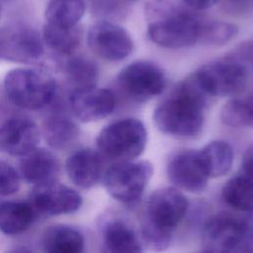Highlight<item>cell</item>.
I'll return each mask as SVG.
<instances>
[{"mask_svg": "<svg viewBox=\"0 0 253 253\" xmlns=\"http://www.w3.org/2000/svg\"><path fill=\"white\" fill-rule=\"evenodd\" d=\"M211 100L192 74L157 105L153 112L154 125L165 134L195 137L203 130L205 110Z\"/></svg>", "mask_w": 253, "mask_h": 253, "instance_id": "6da1fadb", "label": "cell"}, {"mask_svg": "<svg viewBox=\"0 0 253 253\" xmlns=\"http://www.w3.org/2000/svg\"><path fill=\"white\" fill-rule=\"evenodd\" d=\"M148 38L166 48H182L199 42L204 22L171 0H149L144 6Z\"/></svg>", "mask_w": 253, "mask_h": 253, "instance_id": "7a4b0ae2", "label": "cell"}, {"mask_svg": "<svg viewBox=\"0 0 253 253\" xmlns=\"http://www.w3.org/2000/svg\"><path fill=\"white\" fill-rule=\"evenodd\" d=\"M147 130L143 123L134 118L115 121L99 132L96 144L102 158L117 162L132 161L145 149Z\"/></svg>", "mask_w": 253, "mask_h": 253, "instance_id": "3957f363", "label": "cell"}, {"mask_svg": "<svg viewBox=\"0 0 253 253\" xmlns=\"http://www.w3.org/2000/svg\"><path fill=\"white\" fill-rule=\"evenodd\" d=\"M10 101L26 110H40L51 104L56 96V83L46 72L35 68L10 70L4 79Z\"/></svg>", "mask_w": 253, "mask_h": 253, "instance_id": "277c9868", "label": "cell"}, {"mask_svg": "<svg viewBox=\"0 0 253 253\" xmlns=\"http://www.w3.org/2000/svg\"><path fill=\"white\" fill-rule=\"evenodd\" d=\"M152 174L153 166L147 160L117 162L106 170L103 182L114 199L132 204L142 196Z\"/></svg>", "mask_w": 253, "mask_h": 253, "instance_id": "5b68a950", "label": "cell"}, {"mask_svg": "<svg viewBox=\"0 0 253 253\" xmlns=\"http://www.w3.org/2000/svg\"><path fill=\"white\" fill-rule=\"evenodd\" d=\"M117 81L126 95L138 102H144L162 94L167 85L164 70L149 60L129 63L120 71Z\"/></svg>", "mask_w": 253, "mask_h": 253, "instance_id": "8992f818", "label": "cell"}, {"mask_svg": "<svg viewBox=\"0 0 253 253\" xmlns=\"http://www.w3.org/2000/svg\"><path fill=\"white\" fill-rule=\"evenodd\" d=\"M247 72L243 65L226 58L205 64L194 74L203 90L211 98H215L240 93L246 87Z\"/></svg>", "mask_w": 253, "mask_h": 253, "instance_id": "52a82bcc", "label": "cell"}, {"mask_svg": "<svg viewBox=\"0 0 253 253\" xmlns=\"http://www.w3.org/2000/svg\"><path fill=\"white\" fill-rule=\"evenodd\" d=\"M28 203L37 217L69 214L82 205L80 194L57 181L34 186Z\"/></svg>", "mask_w": 253, "mask_h": 253, "instance_id": "ba28073f", "label": "cell"}, {"mask_svg": "<svg viewBox=\"0 0 253 253\" xmlns=\"http://www.w3.org/2000/svg\"><path fill=\"white\" fill-rule=\"evenodd\" d=\"M87 43L95 54L108 61H121L133 49L129 34L120 25L107 20L99 21L90 27Z\"/></svg>", "mask_w": 253, "mask_h": 253, "instance_id": "9c48e42d", "label": "cell"}, {"mask_svg": "<svg viewBox=\"0 0 253 253\" xmlns=\"http://www.w3.org/2000/svg\"><path fill=\"white\" fill-rule=\"evenodd\" d=\"M44 43L40 34L26 26L15 25L0 30V58L14 62H34L43 55Z\"/></svg>", "mask_w": 253, "mask_h": 253, "instance_id": "30bf717a", "label": "cell"}, {"mask_svg": "<svg viewBox=\"0 0 253 253\" xmlns=\"http://www.w3.org/2000/svg\"><path fill=\"white\" fill-rule=\"evenodd\" d=\"M188 207L187 198L178 189H158L147 200L145 220L172 232L185 216Z\"/></svg>", "mask_w": 253, "mask_h": 253, "instance_id": "8fae6325", "label": "cell"}, {"mask_svg": "<svg viewBox=\"0 0 253 253\" xmlns=\"http://www.w3.org/2000/svg\"><path fill=\"white\" fill-rule=\"evenodd\" d=\"M73 115L81 122H96L113 113L116 107L114 93L95 86L75 88L68 98Z\"/></svg>", "mask_w": 253, "mask_h": 253, "instance_id": "7c38bea8", "label": "cell"}, {"mask_svg": "<svg viewBox=\"0 0 253 253\" xmlns=\"http://www.w3.org/2000/svg\"><path fill=\"white\" fill-rule=\"evenodd\" d=\"M169 180L174 186L190 193H200L208 185L209 176L199 150H181L171 156L167 165Z\"/></svg>", "mask_w": 253, "mask_h": 253, "instance_id": "4fadbf2b", "label": "cell"}, {"mask_svg": "<svg viewBox=\"0 0 253 253\" xmlns=\"http://www.w3.org/2000/svg\"><path fill=\"white\" fill-rule=\"evenodd\" d=\"M42 132L37 124L26 118H11L0 125V150L24 156L38 147Z\"/></svg>", "mask_w": 253, "mask_h": 253, "instance_id": "5bb4252c", "label": "cell"}, {"mask_svg": "<svg viewBox=\"0 0 253 253\" xmlns=\"http://www.w3.org/2000/svg\"><path fill=\"white\" fill-rule=\"evenodd\" d=\"M20 176L34 186L57 181L60 163L57 157L45 148H36L22 156L20 160Z\"/></svg>", "mask_w": 253, "mask_h": 253, "instance_id": "9a60e30c", "label": "cell"}, {"mask_svg": "<svg viewBox=\"0 0 253 253\" xmlns=\"http://www.w3.org/2000/svg\"><path fill=\"white\" fill-rule=\"evenodd\" d=\"M65 169L74 185L82 189H90L102 176V157L97 150L80 148L68 156Z\"/></svg>", "mask_w": 253, "mask_h": 253, "instance_id": "2e32d148", "label": "cell"}, {"mask_svg": "<svg viewBox=\"0 0 253 253\" xmlns=\"http://www.w3.org/2000/svg\"><path fill=\"white\" fill-rule=\"evenodd\" d=\"M248 236L245 221L227 213L211 217L204 227V237L210 249L220 251L234 240Z\"/></svg>", "mask_w": 253, "mask_h": 253, "instance_id": "e0dca14e", "label": "cell"}, {"mask_svg": "<svg viewBox=\"0 0 253 253\" xmlns=\"http://www.w3.org/2000/svg\"><path fill=\"white\" fill-rule=\"evenodd\" d=\"M102 236L107 253H141V243L135 231L125 221L107 219L102 226Z\"/></svg>", "mask_w": 253, "mask_h": 253, "instance_id": "ac0fdd59", "label": "cell"}, {"mask_svg": "<svg viewBox=\"0 0 253 253\" xmlns=\"http://www.w3.org/2000/svg\"><path fill=\"white\" fill-rule=\"evenodd\" d=\"M43 253H85V240L74 227L56 224L47 227L42 239Z\"/></svg>", "mask_w": 253, "mask_h": 253, "instance_id": "d6986e66", "label": "cell"}, {"mask_svg": "<svg viewBox=\"0 0 253 253\" xmlns=\"http://www.w3.org/2000/svg\"><path fill=\"white\" fill-rule=\"evenodd\" d=\"M42 135L50 147L66 149L78 138L79 126L68 116L53 114L43 121Z\"/></svg>", "mask_w": 253, "mask_h": 253, "instance_id": "ffe728a7", "label": "cell"}, {"mask_svg": "<svg viewBox=\"0 0 253 253\" xmlns=\"http://www.w3.org/2000/svg\"><path fill=\"white\" fill-rule=\"evenodd\" d=\"M37 215L28 202L6 201L0 203V231L18 235L30 228Z\"/></svg>", "mask_w": 253, "mask_h": 253, "instance_id": "44dd1931", "label": "cell"}, {"mask_svg": "<svg viewBox=\"0 0 253 253\" xmlns=\"http://www.w3.org/2000/svg\"><path fill=\"white\" fill-rule=\"evenodd\" d=\"M203 166L209 177H221L231 169L234 152L232 146L224 140H213L199 150Z\"/></svg>", "mask_w": 253, "mask_h": 253, "instance_id": "7402d4cb", "label": "cell"}, {"mask_svg": "<svg viewBox=\"0 0 253 253\" xmlns=\"http://www.w3.org/2000/svg\"><path fill=\"white\" fill-rule=\"evenodd\" d=\"M82 35V28L78 25L71 28H62L45 23L42 38L43 43L56 53L72 55L80 45Z\"/></svg>", "mask_w": 253, "mask_h": 253, "instance_id": "603a6c76", "label": "cell"}, {"mask_svg": "<svg viewBox=\"0 0 253 253\" xmlns=\"http://www.w3.org/2000/svg\"><path fill=\"white\" fill-rule=\"evenodd\" d=\"M85 9L83 0H49L44 12L46 24L62 28L75 27L82 19Z\"/></svg>", "mask_w": 253, "mask_h": 253, "instance_id": "cb8c5ba5", "label": "cell"}, {"mask_svg": "<svg viewBox=\"0 0 253 253\" xmlns=\"http://www.w3.org/2000/svg\"><path fill=\"white\" fill-rule=\"evenodd\" d=\"M222 198L237 211L253 212V179L244 174L232 177L223 186Z\"/></svg>", "mask_w": 253, "mask_h": 253, "instance_id": "d4e9b609", "label": "cell"}, {"mask_svg": "<svg viewBox=\"0 0 253 253\" xmlns=\"http://www.w3.org/2000/svg\"><path fill=\"white\" fill-rule=\"evenodd\" d=\"M220 119L231 127L253 128V93L226 102L221 108Z\"/></svg>", "mask_w": 253, "mask_h": 253, "instance_id": "484cf974", "label": "cell"}, {"mask_svg": "<svg viewBox=\"0 0 253 253\" xmlns=\"http://www.w3.org/2000/svg\"><path fill=\"white\" fill-rule=\"evenodd\" d=\"M65 72L74 89L95 86L99 78L98 65L84 55H72L66 62Z\"/></svg>", "mask_w": 253, "mask_h": 253, "instance_id": "4316f807", "label": "cell"}, {"mask_svg": "<svg viewBox=\"0 0 253 253\" xmlns=\"http://www.w3.org/2000/svg\"><path fill=\"white\" fill-rule=\"evenodd\" d=\"M237 34L236 25L223 21H211L203 24L198 42L206 45H222L233 40Z\"/></svg>", "mask_w": 253, "mask_h": 253, "instance_id": "83f0119b", "label": "cell"}, {"mask_svg": "<svg viewBox=\"0 0 253 253\" xmlns=\"http://www.w3.org/2000/svg\"><path fill=\"white\" fill-rule=\"evenodd\" d=\"M172 232L159 228L145 220L141 226V239L145 246L153 252H162L168 248Z\"/></svg>", "mask_w": 253, "mask_h": 253, "instance_id": "f1b7e54d", "label": "cell"}, {"mask_svg": "<svg viewBox=\"0 0 253 253\" xmlns=\"http://www.w3.org/2000/svg\"><path fill=\"white\" fill-rule=\"evenodd\" d=\"M21 176L9 163L0 160V196H11L18 192Z\"/></svg>", "mask_w": 253, "mask_h": 253, "instance_id": "f546056e", "label": "cell"}, {"mask_svg": "<svg viewBox=\"0 0 253 253\" xmlns=\"http://www.w3.org/2000/svg\"><path fill=\"white\" fill-rule=\"evenodd\" d=\"M220 253H253V246L248 236L240 237L226 245Z\"/></svg>", "mask_w": 253, "mask_h": 253, "instance_id": "4dcf8cb0", "label": "cell"}, {"mask_svg": "<svg viewBox=\"0 0 253 253\" xmlns=\"http://www.w3.org/2000/svg\"><path fill=\"white\" fill-rule=\"evenodd\" d=\"M243 174L253 179V143L247 147L242 159Z\"/></svg>", "mask_w": 253, "mask_h": 253, "instance_id": "1f68e13d", "label": "cell"}, {"mask_svg": "<svg viewBox=\"0 0 253 253\" xmlns=\"http://www.w3.org/2000/svg\"><path fill=\"white\" fill-rule=\"evenodd\" d=\"M218 0H183V2L194 10H206L217 3Z\"/></svg>", "mask_w": 253, "mask_h": 253, "instance_id": "d6a6232c", "label": "cell"}, {"mask_svg": "<svg viewBox=\"0 0 253 253\" xmlns=\"http://www.w3.org/2000/svg\"><path fill=\"white\" fill-rule=\"evenodd\" d=\"M246 232L249 238H253V214L245 221Z\"/></svg>", "mask_w": 253, "mask_h": 253, "instance_id": "836d02e7", "label": "cell"}, {"mask_svg": "<svg viewBox=\"0 0 253 253\" xmlns=\"http://www.w3.org/2000/svg\"><path fill=\"white\" fill-rule=\"evenodd\" d=\"M6 253H35V252H33L32 250H29L27 248H15V249L9 250Z\"/></svg>", "mask_w": 253, "mask_h": 253, "instance_id": "e575fe53", "label": "cell"}, {"mask_svg": "<svg viewBox=\"0 0 253 253\" xmlns=\"http://www.w3.org/2000/svg\"><path fill=\"white\" fill-rule=\"evenodd\" d=\"M201 253H220L219 251H216V250H212V249H209L207 251H204V252H201Z\"/></svg>", "mask_w": 253, "mask_h": 253, "instance_id": "d590c367", "label": "cell"}, {"mask_svg": "<svg viewBox=\"0 0 253 253\" xmlns=\"http://www.w3.org/2000/svg\"><path fill=\"white\" fill-rule=\"evenodd\" d=\"M0 16H1V6H0Z\"/></svg>", "mask_w": 253, "mask_h": 253, "instance_id": "8d00e7d4", "label": "cell"}]
</instances>
